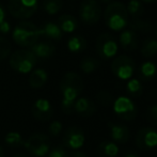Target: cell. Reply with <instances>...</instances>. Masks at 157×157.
Returning a JSON list of instances; mask_svg holds the SVG:
<instances>
[{"instance_id": "cell-1", "label": "cell", "mask_w": 157, "mask_h": 157, "mask_svg": "<svg viewBox=\"0 0 157 157\" xmlns=\"http://www.w3.org/2000/svg\"><path fill=\"white\" fill-rule=\"evenodd\" d=\"M59 88H60V92L62 95L61 110L65 114H73L75 101L79 98L83 91L82 78L77 73L67 72L63 75Z\"/></svg>"}, {"instance_id": "cell-2", "label": "cell", "mask_w": 157, "mask_h": 157, "mask_svg": "<svg viewBox=\"0 0 157 157\" xmlns=\"http://www.w3.org/2000/svg\"><path fill=\"white\" fill-rule=\"evenodd\" d=\"M105 24L112 31H122L128 26V16L126 6L121 1H112L104 10Z\"/></svg>"}, {"instance_id": "cell-3", "label": "cell", "mask_w": 157, "mask_h": 157, "mask_svg": "<svg viewBox=\"0 0 157 157\" xmlns=\"http://www.w3.org/2000/svg\"><path fill=\"white\" fill-rule=\"evenodd\" d=\"M12 37L17 45L21 47H31L33 44L40 41L41 33L35 24L31 21H21L15 26Z\"/></svg>"}, {"instance_id": "cell-4", "label": "cell", "mask_w": 157, "mask_h": 157, "mask_svg": "<svg viewBox=\"0 0 157 157\" xmlns=\"http://www.w3.org/2000/svg\"><path fill=\"white\" fill-rule=\"evenodd\" d=\"M37 59L29 49H21L13 52L10 57V66L17 73L27 74L34 70Z\"/></svg>"}, {"instance_id": "cell-5", "label": "cell", "mask_w": 157, "mask_h": 157, "mask_svg": "<svg viewBox=\"0 0 157 157\" xmlns=\"http://www.w3.org/2000/svg\"><path fill=\"white\" fill-rule=\"evenodd\" d=\"M24 147L30 156L44 157L50 151L52 141H50L49 136H47L46 134L37 132V134L31 135L25 141Z\"/></svg>"}, {"instance_id": "cell-6", "label": "cell", "mask_w": 157, "mask_h": 157, "mask_svg": "<svg viewBox=\"0 0 157 157\" xmlns=\"http://www.w3.org/2000/svg\"><path fill=\"white\" fill-rule=\"evenodd\" d=\"M96 52L103 60L116 58L119 52V44L110 33H101L96 39Z\"/></svg>"}, {"instance_id": "cell-7", "label": "cell", "mask_w": 157, "mask_h": 157, "mask_svg": "<svg viewBox=\"0 0 157 157\" xmlns=\"http://www.w3.org/2000/svg\"><path fill=\"white\" fill-rule=\"evenodd\" d=\"M10 14L17 19H28L36 12L37 0H9Z\"/></svg>"}, {"instance_id": "cell-8", "label": "cell", "mask_w": 157, "mask_h": 157, "mask_svg": "<svg viewBox=\"0 0 157 157\" xmlns=\"http://www.w3.org/2000/svg\"><path fill=\"white\" fill-rule=\"evenodd\" d=\"M136 68L134 59L126 55L116 57L111 62V71L117 78L121 80H129L132 77Z\"/></svg>"}, {"instance_id": "cell-9", "label": "cell", "mask_w": 157, "mask_h": 157, "mask_svg": "<svg viewBox=\"0 0 157 157\" xmlns=\"http://www.w3.org/2000/svg\"><path fill=\"white\" fill-rule=\"evenodd\" d=\"M78 13L81 21L88 26L97 24L103 15L98 0H82Z\"/></svg>"}, {"instance_id": "cell-10", "label": "cell", "mask_w": 157, "mask_h": 157, "mask_svg": "<svg viewBox=\"0 0 157 157\" xmlns=\"http://www.w3.org/2000/svg\"><path fill=\"white\" fill-rule=\"evenodd\" d=\"M112 108L114 113L123 121H132L137 118L138 114L136 104L128 96H119L117 99H114Z\"/></svg>"}, {"instance_id": "cell-11", "label": "cell", "mask_w": 157, "mask_h": 157, "mask_svg": "<svg viewBox=\"0 0 157 157\" xmlns=\"http://www.w3.org/2000/svg\"><path fill=\"white\" fill-rule=\"evenodd\" d=\"M136 147L141 151H150L157 147V130L151 126L141 127L135 139Z\"/></svg>"}, {"instance_id": "cell-12", "label": "cell", "mask_w": 157, "mask_h": 157, "mask_svg": "<svg viewBox=\"0 0 157 157\" xmlns=\"http://www.w3.org/2000/svg\"><path fill=\"white\" fill-rule=\"evenodd\" d=\"M86 141L85 132L79 126H71L65 130L62 137V145L65 149L77 151L83 147Z\"/></svg>"}, {"instance_id": "cell-13", "label": "cell", "mask_w": 157, "mask_h": 157, "mask_svg": "<svg viewBox=\"0 0 157 157\" xmlns=\"http://www.w3.org/2000/svg\"><path fill=\"white\" fill-rule=\"evenodd\" d=\"M32 116L41 122H47L54 116V107L46 98H39L33 103L31 107Z\"/></svg>"}, {"instance_id": "cell-14", "label": "cell", "mask_w": 157, "mask_h": 157, "mask_svg": "<svg viewBox=\"0 0 157 157\" xmlns=\"http://www.w3.org/2000/svg\"><path fill=\"white\" fill-rule=\"evenodd\" d=\"M107 126L110 132V138H111L110 140L116 143H120V144H124V143L128 142L130 138V130L127 125L110 121L108 122Z\"/></svg>"}, {"instance_id": "cell-15", "label": "cell", "mask_w": 157, "mask_h": 157, "mask_svg": "<svg viewBox=\"0 0 157 157\" xmlns=\"http://www.w3.org/2000/svg\"><path fill=\"white\" fill-rule=\"evenodd\" d=\"M97 107L93 101L88 97H79L74 105V113L81 118H90L94 116Z\"/></svg>"}, {"instance_id": "cell-16", "label": "cell", "mask_w": 157, "mask_h": 157, "mask_svg": "<svg viewBox=\"0 0 157 157\" xmlns=\"http://www.w3.org/2000/svg\"><path fill=\"white\" fill-rule=\"evenodd\" d=\"M29 50L36 59H48L56 52V46L49 41H37L30 47Z\"/></svg>"}, {"instance_id": "cell-17", "label": "cell", "mask_w": 157, "mask_h": 157, "mask_svg": "<svg viewBox=\"0 0 157 157\" xmlns=\"http://www.w3.org/2000/svg\"><path fill=\"white\" fill-rule=\"evenodd\" d=\"M119 44L125 52H134L138 48V35L130 29L122 30L119 35Z\"/></svg>"}, {"instance_id": "cell-18", "label": "cell", "mask_w": 157, "mask_h": 157, "mask_svg": "<svg viewBox=\"0 0 157 157\" xmlns=\"http://www.w3.org/2000/svg\"><path fill=\"white\" fill-rule=\"evenodd\" d=\"M39 29L41 36H45L47 39L54 40V41H59L63 36V32L61 31L60 27L58 26V24L54 23V21H47V23L43 24Z\"/></svg>"}, {"instance_id": "cell-19", "label": "cell", "mask_w": 157, "mask_h": 157, "mask_svg": "<svg viewBox=\"0 0 157 157\" xmlns=\"http://www.w3.org/2000/svg\"><path fill=\"white\" fill-rule=\"evenodd\" d=\"M97 155H98V157H118V144L112 140H109V139L103 140L97 147Z\"/></svg>"}, {"instance_id": "cell-20", "label": "cell", "mask_w": 157, "mask_h": 157, "mask_svg": "<svg viewBox=\"0 0 157 157\" xmlns=\"http://www.w3.org/2000/svg\"><path fill=\"white\" fill-rule=\"evenodd\" d=\"M48 80V74L43 68H35L30 73L29 85L32 89H41Z\"/></svg>"}, {"instance_id": "cell-21", "label": "cell", "mask_w": 157, "mask_h": 157, "mask_svg": "<svg viewBox=\"0 0 157 157\" xmlns=\"http://www.w3.org/2000/svg\"><path fill=\"white\" fill-rule=\"evenodd\" d=\"M58 26L64 33H73L78 28V21L73 15L63 14L58 18Z\"/></svg>"}, {"instance_id": "cell-22", "label": "cell", "mask_w": 157, "mask_h": 157, "mask_svg": "<svg viewBox=\"0 0 157 157\" xmlns=\"http://www.w3.org/2000/svg\"><path fill=\"white\" fill-rule=\"evenodd\" d=\"M157 74V65L152 61H144L139 67V78L142 81L152 80Z\"/></svg>"}, {"instance_id": "cell-23", "label": "cell", "mask_w": 157, "mask_h": 157, "mask_svg": "<svg viewBox=\"0 0 157 157\" xmlns=\"http://www.w3.org/2000/svg\"><path fill=\"white\" fill-rule=\"evenodd\" d=\"M66 46H67V49L71 52L78 54V52H82L87 48L88 43L87 40L82 35H74V36L68 39Z\"/></svg>"}, {"instance_id": "cell-24", "label": "cell", "mask_w": 157, "mask_h": 157, "mask_svg": "<svg viewBox=\"0 0 157 157\" xmlns=\"http://www.w3.org/2000/svg\"><path fill=\"white\" fill-rule=\"evenodd\" d=\"M128 27L134 32H142V33H149L153 30V24L145 19H139L135 18L128 23Z\"/></svg>"}, {"instance_id": "cell-25", "label": "cell", "mask_w": 157, "mask_h": 157, "mask_svg": "<svg viewBox=\"0 0 157 157\" xmlns=\"http://www.w3.org/2000/svg\"><path fill=\"white\" fill-rule=\"evenodd\" d=\"M140 54L144 58H152L157 55V39L150 37L142 43L140 48Z\"/></svg>"}, {"instance_id": "cell-26", "label": "cell", "mask_w": 157, "mask_h": 157, "mask_svg": "<svg viewBox=\"0 0 157 157\" xmlns=\"http://www.w3.org/2000/svg\"><path fill=\"white\" fill-rule=\"evenodd\" d=\"M101 66V63L97 59L92 57H86L79 63V68L85 74H92L95 71H97Z\"/></svg>"}, {"instance_id": "cell-27", "label": "cell", "mask_w": 157, "mask_h": 157, "mask_svg": "<svg viewBox=\"0 0 157 157\" xmlns=\"http://www.w3.org/2000/svg\"><path fill=\"white\" fill-rule=\"evenodd\" d=\"M126 92L130 97H140L143 93V86L140 79L130 78L126 83Z\"/></svg>"}, {"instance_id": "cell-28", "label": "cell", "mask_w": 157, "mask_h": 157, "mask_svg": "<svg viewBox=\"0 0 157 157\" xmlns=\"http://www.w3.org/2000/svg\"><path fill=\"white\" fill-rule=\"evenodd\" d=\"M128 16H132V18H138L144 13V6L140 0H129L126 4Z\"/></svg>"}, {"instance_id": "cell-29", "label": "cell", "mask_w": 157, "mask_h": 157, "mask_svg": "<svg viewBox=\"0 0 157 157\" xmlns=\"http://www.w3.org/2000/svg\"><path fill=\"white\" fill-rule=\"evenodd\" d=\"M4 141L9 147H13V149H17V147H21L25 144V139L23 138L19 132H10L6 135L4 137Z\"/></svg>"}, {"instance_id": "cell-30", "label": "cell", "mask_w": 157, "mask_h": 157, "mask_svg": "<svg viewBox=\"0 0 157 157\" xmlns=\"http://www.w3.org/2000/svg\"><path fill=\"white\" fill-rule=\"evenodd\" d=\"M62 6V0H44L43 3H42V9L48 15H55L60 12Z\"/></svg>"}, {"instance_id": "cell-31", "label": "cell", "mask_w": 157, "mask_h": 157, "mask_svg": "<svg viewBox=\"0 0 157 157\" xmlns=\"http://www.w3.org/2000/svg\"><path fill=\"white\" fill-rule=\"evenodd\" d=\"M96 101L99 105L107 107V106H110L113 104V96L107 90H101L96 94Z\"/></svg>"}, {"instance_id": "cell-32", "label": "cell", "mask_w": 157, "mask_h": 157, "mask_svg": "<svg viewBox=\"0 0 157 157\" xmlns=\"http://www.w3.org/2000/svg\"><path fill=\"white\" fill-rule=\"evenodd\" d=\"M11 49H12V46H11L10 42L6 37L0 36V61L4 60L10 56Z\"/></svg>"}, {"instance_id": "cell-33", "label": "cell", "mask_w": 157, "mask_h": 157, "mask_svg": "<svg viewBox=\"0 0 157 157\" xmlns=\"http://www.w3.org/2000/svg\"><path fill=\"white\" fill-rule=\"evenodd\" d=\"M145 117H147V120L150 124L157 126V104H153V105L147 107Z\"/></svg>"}, {"instance_id": "cell-34", "label": "cell", "mask_w": 157, "mask_h": 157, "mask_svg": "<svg viewBox=\"0 0 157 157\" xmlns=\"http://www.w3.org/2000/svg\"><path fill=\"white\" fill-rule=\"evenodd\" d=\"M67 151L63 145H58V147L52 149L44 157H66Z\"/></svg>"}, {"instance_id": "cell-35", "label": "cell", "mask_w": 157, "mask_h": 157, "mask_svg": "<svg viewBox=\"0 0 157 157\" xmlns=\"http://www.w3.org/2000/svg\"><path fill=\"white\" fill-rule=\"evenodd\" d=\"M62 128L63 126L61 124V122L59 121H52L49 124V127H48V132L52 135V137H58L59 135L62 132Z\"/></svg>"}, {"instance_id": "cell-36", "label": "cell", "mask_w": 157, "mask_h": 157, "mask_svg": "<svg viewBox=\"0 0 157 157\" xmlns=\"http://www.w3.org/2000/svg\"><path fill=\"white\" fill-rule=\"evenodd\" d=\"M11 30V24L9 23L8 21H4L3 23L0 25V32L3 33V34H6L9 33Z\"/></svg>"}, {"instance_id": "cell-37", "label": "cell", "mask_w": 157, "mask_h": 157, "mask_svg": "<svg viewBox=\"0 0 157 157\" xmlns=\"http://www.w3.org/2000/svg\"><path fill=\"white\" fill-rule=\"evenodd\" d=\"M66 157H87V155L80 151H72V152H67Z\"/></svg>"}, {"instance_id": "cell-38", "label": "cell", "mask_w": 157, "mask_h": 157, "mask_svg": "<svg viewBox=\"0 0 157 157\" xmlns=\"http://www.w3.org/2000/svg\"><path fill=\"white\" fill-rule=\"evenodd\" d=\"M4 21H6V11H4L3 6L0 4V25H1Z\"/></svg>"}, {"instance_id": "cell-39", "label": "cell", "mask_w": 157, "mask_h": 157, "mask_svg": "<svg viewBox=\"0 0 157 157\" xmlns=\"http://www.w3.org/2000/svg\"><path fill=\"white\" fill-rule=\"evenodd\" d=\"M123 157H140V155H139V154L137 153V152L129 150V151L125 152V153L123 154Z\"/></svg>"}, {"instance_id": "cell-40", "label": "cell", "mask_w": 157, "mask_h": 157, "mask_svg": "<svg viewBox=\"0 0 157 157\" xmlns=\"http://www.w3.org/2000/svg\"><path fill=\"white\" fill-rule=\"evenodd\" d=\"M12 157H29L27 155V154L25 153H18V154H15V155H13Z\"/></svg>"}, {"instance_id": "cell-41", "label": "cell", "mask_w": 157, "mask_h": 157, "mask_svg": "<svg viewBox=\"0 0 157 157\" xmlns=\"http://www.w3.org/2000/svg\"><path fill=\"white\" fill-rule=\"evenodd\" d=\"M141 2H144V3H155L157 0H140Z\"/></svg>"}, {"instance_id": "cell-42", "label": "cell", "mask_w": 157, "mask_h": 157, "mask_svg": "<svg viewBox=\"0 0 157 157\" xmlns=\"http://www.w3.org/2000/svg\"><path fill=\"white\" fill-rule=\"evenodd\" d=\"M101 3H105V4H109L110 2H112V0H99Z\"/></svg>"}, {"instance_id": "cell-43", "label": "cell", "mask_w": 157, "mask_h": 157, "mask_svg": "<svg viewBox=\"0 0 157 157\" xmlns=\"http://www.w3.org/2000/svg\"><path fill=\"white\" fill-rule=\"evenodd\" d=\"M0 157H4L3 150H2V147H0Z\"/></svg>"}, {"instance_id": "cell-44", "label": "cell", "mask_w": 157, "mask_h": 157, "mask_svg": "<svg viewBox=\"0 0 157 157\" xmlns=\"http://www.w3.org/2000/svg\"><path fill=\"white\" fill-rule=\"evenodd\" d=\"M155 34H156V37H157V21H156V24H155Z\"/></svg>"}]
</instances>
